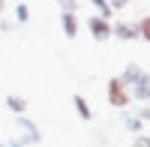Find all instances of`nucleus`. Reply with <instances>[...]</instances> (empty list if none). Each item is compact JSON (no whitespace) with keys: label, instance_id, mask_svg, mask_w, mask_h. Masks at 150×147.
Instances as JSON below:
<instances>
[{"label":"nucleus","instance_id":"1","mask_svg":"<svg viewBox=\"0 0 150 147\" xmlns=\"http://www.w3.org/2000/svg\"><path fill=\"white\" fill-rule=\"evenodd\" d=\"M15 129H18V138H15V141H18L21 147H33V144L42 141V129H39V123H36V120H30L27 114L15 120Z\"/></svg>","mask_w":150,"mask_h":147},{"label":"nucleus","instance_id":"2","mask_svg":"<svg viewBox=\"0 0 150 147\" xmlns=\"http://www.w3.org/2000/svg\"><path fill=\"white\" fill-rule=\"evenodd\" d=\"M105 96H108V105H111V108H120V111H126V108H129V102H132L129 87H126V84H123L117 75H114V78H108Z\"/></svg>","mask_w":150,"mask_h":147},{"label":"nucleus","instance_id":"3","mask_svg":"<svg viewBox=\"0 0 150 147\" xmlns=\"http://www.w3.org/2000/svg\"><path fill=\"white\" fill-rule=\"evenodd\" d=\"M111 36H117L120 42H135L138 39V24L135 21H111Z\"/></svg>","mask_w":150,"mask_h":147},{"label":"nucleus","instance_id":"4","mask_svg":"<svg viewBox=\"0 0 150 147\" xmlns=\"http://www.w3.org/2000/svg\"><path fill=\"white\" fill-rule=\"evenodd\" d=\"M87 30H90V36H93L96 42L111 39V21L99 18V15H90V18H87Z\"/></svg>","mask_w":150,"mask_h":147},{"label":"nucleus","instance_id":"5","mask_svg":"<svg viewBox=\"0 0 150 147\" xmlns=\"http://www.w3.org/2000/svg\"><path fill=\"white\" fill-rule=\"evenodd\" d=\"M129 96H132L135 102H141V105H147V102H150V72H147V69H144V75H141V78L129 87Z\"/></svg>","mask_w":150,"mask_h":147},{"label":"nucleus","instance_id":"6","mask_svg":"<svg viewBox=\"0 0 150 147\" xmlns=\"http://www.w3.org/2000/svg\"><path fill=\"white\" fill-rule=\"evenodd\" d=\"M60 27H63V36H66V39H75L78 30H81V21H78L75 12H60Z\"/></svg>","mask_w":150,"mask_h":147},{"label":"nucleus","instance_id":"7","mask_svg":"<svg viewBox=\"0 0 150 147\" xmlns=\"http://www.w3.org/2000/svg\"><path fill=\"white\" fill-rule=\"evenodd\" d=\"M3 102H6V108H9L15 117H24V114H27V99H24V96H18V93H6Z\"/></svg>","mask_w":150,"mask_h":147},{"label":"nucleus","instance_id":"8","mask_svg":"<svg viewBox=\"0 0 150 147\" xmlns=\"http://www.w3.org/2000/svg\"><path fill=\"white\" fill-rule=\"evenodd\" d=\"M72 108H75V114H78L81 120H87V123L93 120V108H90V102H87L81 93H75V96H72Z\"/></svg>","mask_w":150,"mask_h":147},{"label":"nucleus","instance_id":"9","mask_svg":"<svg viewBox=\"0 0 150 147\" xmlns=\"http://www.w3.org/2000/svg\"><path fill=\"white\" fill-rule=\"evenodd\" d=\"M141 75H144V69H141L138 63H126V66H123V72H120V75H117V78H120L123 84H126V87H132V84H135V81H138Z\"/></svg>","mask_w":150,"mask_h":147},{"label":"nucleus","instance_id":"10","mask_svg":"<svg viewBox=\"0 0 150 147\" xmlns=\"http://www.w3.org/2000/svg\"><path fill=\"white\" fill-rule=\"evenodd\" d=\"M120 123H123L126 132H135V135H141V132H144V123H141L132 111H120Z\"/></svg>","mask_w":150,"mask_h":147},{"label":"nucleus","instance_id":"11","mask_svg":"<svg viewBox=\"0 0 150 147\" xmlns=\"http://www.w3.org/2000/svg\"><path fill=\"white\" fill-rule=\"evenodd\" d=\"M90 6L96 9V15H99V18H105V21H111V18H114V9H111V3H108V0H90Z\"/></svg>","mask_w":150,"mask_h":147},{"label":"nucleus","instance_id":"12","mask_svg":"<svg viewBox=\"0 0 150 147\" xmlns=\"http://www.w3.org/2000/svg\"><path fill=\"white\" fill-rule=\"evenodd\" d=\"M30 21V3H15V24Z\"/></svg>","mask_w":150,"mask_h":147},{"label":"nucleus","instance_id":"13","mask_svg":"<svg viewBox=\"0 0 150 147\" xmlns=\"http://www.w3.org/2000/svg\"><path fill=\"white\" fill-rule=\"evenodd\" d=\"M135 24H138V39L150 42V12H147V15H141V21H135Z\"/></svg>","mask_w":150,"mask_h":147},{"label":"nucleus","instance_id":"14","mask_svg":"<svg viewBox=\"0 0 150 147\" xmlns=\"http://www.w3.org/2000/svg\"><path fill=\"white\" fill-rule=\"evenodd\" d=\"M135 117H138L141 120V123H150V102L147 105H141V108H135V111H132Z\"/></svg>","mask_w":150,"mask_h":147},{"label":"nucleus","instance_id":"15","mask_svg":"<svg viewBox=\"0 0 150 147\" xmlns=\"http://www.w3.org/2000/svg\"><path fill=\"white\" fill-rule=\"evenodd\" d=\"M129 147H150V135H135Z\"/></svg>","mask_w":150,"mask_h":147},{"label":"nucleus","instance_id":"16","mask_svg":"<svg viewBox=\"0 0 150 147\" xmlns=\"http://www.w3.org/2000/svg\"><path fill=\"white\" fill-rule=\"evenodd\" d=\"M0 30H3V33H12V30H15V21H9V18H0Z\"/></svg>","mask_w":150,"mask_h":147},{"label":"nucleus","instance_id":"17","mask_svg":"<svg viewBox=\"0 0 150 147\" xmlns=\"http://www.w3.org/2000/svg\"><path fill=\"white\" fill-rule=\"evenodd\" d=\"M75 9H78L75 0H63V3H60V12H75Z\"/></svg>","mask_w":150,"mask_h":147},{"label":"nucleus","instance_id":"18","mask_svg":"<svg viewBox=\"0 0 150 147\" xmlns=\"http://www.w3.org/2000/svg\"><path fill=\"white\" fill-rule=\"evenodd\" d=\"M0 147H21V144H18L15 138H12V141H0Z\"/></svg>","mask_w":150,"mask_h":147},{"label":"nucleus","instance_id":"19","mask_svg":"<svg viewBox=\"0 0 150 147\" xmlns=\"http://www.w3.org/2000/svg\"><path fill=\"white\" fill-rule=\"evenodd\" d=\"M3 9H6V3H3V0H0V15H3Z\"/></svg>","mask_w":150,"mask_h":147}]
</instances>
